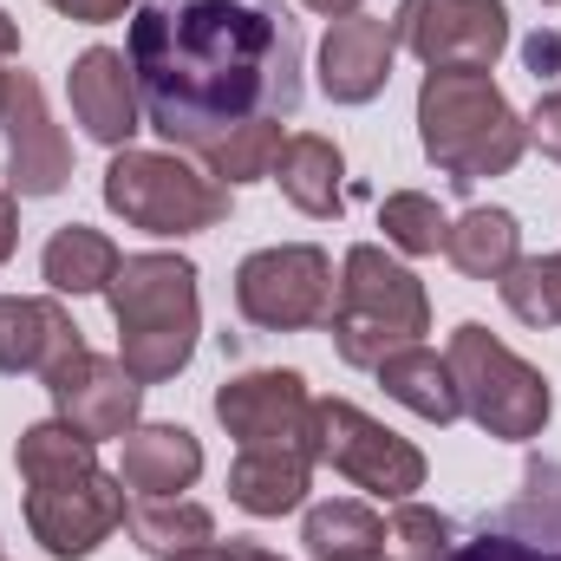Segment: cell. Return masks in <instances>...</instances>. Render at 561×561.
Wrapping results in <instances>:
<instances>
[{"label": "cell", "instance_id": "cell-1", "mask_svg": "<svg viewBox=\"0 0 561 561\" xmlns=\"http://www.w3.org/2000/svg\"><path fill=\"white\" fill-rule=\"evenodd\" d=\"M144 125L209 150L242 125L300 112V20L280 0H138L131 46Z\"/></svg>", "mask_w": 561, "mask_h": 561}, {"label": "cell", "instance_id": "cell-2", "mask_svg": "<svg viewBox=\"0 0 561 561\" xmlns=\"http://www.w3.org/2000/svg\"><path fill=\"white\" fill-rule=\"evenodd\" d=\"M13 463L26 483V529L53 561H85L125 529V477H112L99 444L66 419L26 424Z\"/></svg>", "mask_w": 561, "mask_h": 561}, {"label": "cell", "instance_id": "cell-3", "mask_svg": "<svg viewBox=\"0 0 561 561\" xmlns=\"http://www.w3.org/2000/svg\"><path fill=\"white\" fill-rule=\"evenodd\" d=\"M419 138H424V157L457 190H470V183L510 176L523 163L529 118H516V105L503 99V85L490 72H424Z\"/></svg>", "mask_w": 561, "mask_h": 561}, {"label": "cell", "instance_id": "cell-4", "mask_svg": "<svg viewBox=\"0 0 561 561\" xmlns=\"http://www.w3.org/2000/svg\"><path fill=\"white\" fill-rule=\"evenodd\" d=\"M112 320H118V359L138 386H163L190 366L196 333H203V294L196 262L183 255H125L105 287Z\"/></svg>", "mask_w": 561, "mask_h": 561}, {"label": "cell", "instance_id": "cell-5", "mask_svg": "<svg viewBox=\"0 0 561 561\" xmlns=\"http://www.w3.org/2000/svg\"><path fill=\"white\" fill-rule=\"evenodd\" d=\"M431 327V294L424 280L392 262L379 242H359L346 249L340 262V287H333V313H327V333H333V353L346 366H379L386 353L399 346H419V333Z\"/></svg>", "mask_w": 561, "mask_h": 561}, {"label": "cell", "instance_id": "cell-6", "mask_svg": "<svg viewBox=\"0 0 561 561\" xmlns=\"http://www.w3.org/2000/svg\"><path fill=\"white\" fill-rule=\"evenodd\" d=\"M450 379H457V399H463V412L483 424L490 437H510V444H529V437H542V424L556 412V392H549V379L529 366V359H516L490 327H477V320H463L457 333H450Z\"/></svg>", "mask_w": 561, "mask_h": 561}, {"label": "cell", "instance_id": "cell-7", "mask_svg": "<svg viewBox=\"0 0 561 561\" xmlns=\"http://www.w3.org/2000/svg\"><path fill=\"white\" fill-rule=\"evenodd\" d=\"M105 209L125 216L144 236H196L229 216V183L209 170H190L170 150H118L105 170Z\"/></svg>", "mask_w": 561, "mask_h": 561}, {"label": "cell", "instance_id": "cell-8", "mask_svg": "<svg viewBox=\"0 0 561 561\" xmlns=\"http://www.w3.org/2000/svg\"><path fill=\"white\" fill-rule=\"evenodd\" d=\"M313 457L386 503H412V490H424V450L366 419L353 399H313Z\"/></svg>", "mask_w": 561, "mask_h": 561}, {"label": "cell", "instance_id": "cell-9", "mask_svg": "<svg viewBox=\"0 0 561 561\" xmlns=\"http://www.w3.org/2000/svg\"><path fill=\"white\" fill-rule=\"evenodd\" d=\"M236 313L262 333H307L333 313V262L313 242L255 249L236 268Z\"/></svg>", "mask_w": 561, "mask_h": 561}, {"label": "cell", "instance_id": "cell-10", "mask_svg": "<svg viewBox=\"0 0 561 561\" xmlns=\"http://www.w3.org/2000/svg\"><path fill=\"white\" fill-rule=\"evenodd\" d=\"M392 33L431 72H490L510 46V7L503 0H399Z\"/></svg>", "mask_w": 561, "mask_h": 561}, {"label": "cell", "instance_id": "cell-11", "mask_svg": "<svg viewBox=\"0 0 561 561\" xmlns=\"http://www.w3.org/2000/svg\"><path fill=\"white\" fill-rule=\"evenodd\" d=\"M450 561H561V463L529 457L523 490L490 510L470 536H457Z\"/></svg>", "mask_w": 561, "mask_h": 561}, {"label": "cell", "instance_id": "cell-12", "mask_svg": "<svg viewBox=\"0 0 561 561\" xmlns=\"http://www.w3.org/2000/svg\"><path fill=\"white\" fill-rule=\"evenodd\" d=\"M216 419L236 437V450H313V392L287 366L236 373L216 392Z\"/></svg>", "mask_w": 561, "mask_h": 561}, {"label": "cell", "instance_id": "cell-13", "mask_svg": "<svg viewBox=\"0 0 561 561\" xmlns=\"http://www.w3.org/2000/svg\"><path fill=\"white\" fill-rule=\"evenodd\" d=\"M53 419H66L72 431H85L92 444H112V437H131L138 431V405L144 386L125 373V359H105V353H72L53 379Z\"/></svg>", "mask_w": 561, "mask_h": 561}, {"label": "cell", "instance_id": "cell-14", "mask_svg": "<svg viewBox=\"0 0 561 561\" xmlns=\"http://www.w3.org/2000/svg\"><path fill=\"white\" fill-rule=\"evenodd\" d=\"M7 183L13 196H59L72 183V144L53 125L46 112V92L33 72H13L7 79Z\"/></svg>", "mask_w": 561, "mask_h": 561}, {"label": "cell", "instance_id": "cell-15", "mask_svg": "<svg viewBox=\"0 0 561 561\" xmlns=\"http://www.w3.org/2000/svg\"><path fill=\"white\" fill-rule=\"evenodd\" d=\"M66 99H72V118L85 125V138L105 144V150H125L144 131V99H138V72L125 53L112 46H85L66 72Z\"/></svg>", "mask_w": 561, "mask_h": 561}, {"label": "cell", "instance_id": "cell-16", "mask_svg": "<svg viewBox=\"0 0 561 561\" xmlns=\"http://www.w3.org/2000/svg\"><path fill=\"white\" fill-rule=\"evenodd\" d=\"M72 353H85V333L53 294H0V373L7 379L46 386Z\"/></svg>", "mask_w": 561, "mask_h": 561}, {"label": "cell", "instance_id": "cell-17", "mask_svg": "<svg viewBox=\"0 0 561 561\" xmlns=\"http://www.w3.org/2000/svg\"><path fill=\"white\" fill-rule=\"evenodd\" d=\"M392 59H399V33L392 20L379 13H346L327 26L320 39V92L333 105H373L392 79Z\"/></svg>", "mask_w": 561, "mask_h": 561}, {"label": "cell", "instance_id": "cell-18", "mask_svg": "<svg viewBox=\"0 0 561 561\" xmlns=\"http://www.w3.org/2000/svg\"><path fill=\"white\" fill-rule=\"evenodd\" d=\"M313 450H236L229 463V503L249 516H287L313 490Z\"/></svg>", "mask_w": 561, "mask_h": 561}, {"label": "cell", "instance_id": "cell-19", "mask_svg": "<svg viewBox=\"0 0 561 561\" xmlns=\"http://www.w3.org/2000/svg\"><path fill=\"white\" fill-rule=\"evenodd\" d=\"M275 183L300 216H320L327 222V216L346 209V157H340V144L320 138V131H300V138L280 144Z\"/></svg>", "mask_w": 561, "mask_h": 561}, {"label": "cell", "instance_id": "cell-20", "mask_svg": "<svg viewBox=\"0 0 561 561\" xmlns=\"http://www.w3.org/2000/svg\"><path fill=\"white\" fill-rule=\"evenodd\" d=\"M118 477L138 496H176V490H190L203 477V444L183 424H138L125 437V470Z\"/></svg>", "mask_w": 561, "mask_h": 561}, {"label": "cell", "instance_id": "cell-21", "mask_svg": "<svg viewBox=\"0 0 561 561\" xmlns=\"http://www.w3.org/2000/svg\"><path fill=\"white\" fill-rule=\"evenodd\" d=\"M373 373H379L386 399H399V405L419 412L424 424H457L463 419V399H457L450 359H437L431 346H399V353H386Z\"/></svg>", "mask_w": 561, "mask_h": 561}, {"label": "cell", "instance_id": "cell-22", "mask_svg": "<svg viewBox=\"0 0 561 561\" xmlns=\"http://www.w3.org/2000/svg\"><path fill=\"white\" fill-rule=\"evenodd\" d=\"M118 242L105 236V229H85V222H66V229H53V242H46V255H39V275L53 294H105L112 275H118Z\"/></svg>", "mask_w": 561, "mask_h": 561}, {"label": "cell", "instance_id": "cell-23", "mask_svg": "<svg viewBox=\"0 0 561 561\" xmlns=\"http://www.w3.org/2000/svg\"><path fill=\"white\" fill-rule=\"evenodd\" d=\"M444 255H450V268H457V275L503 280L516 262H523V229H516V216H510V209H470V216H457V222H450Z\"/></svg>", "mask_w": 561, "mask_h": 561}, {"label": "cell", "instance_id": "cell-24", "mask_svg": "<svg viewBox=\"0 0 561 561\" xmlns=\"http://www.w3.org/2000/svg\"><path fill=\"white\" fill-rule=\"evenodd\" d=\"M300 542L313 561H379L386 556V523L353 503V496H333V503H313L307 523H300Z\"/></svg>", "mask_w": 561, "mask_h": 561}, {"label": "cell", "instance_id": "cell-25", "mask_svg": "<svg viewBox=\"0 0 561 561\" xmlns=\"http://www.w3.org/2000/svg\"><path fill=\"white\" fill-rule=\"evenodd\" d=\"M125 536L144 556L170 561L183 549H196V542H216V516L203 503H183V496H144L138 510H125Z\"/></svg>", "mask_w": 561, "mask_h": 561}, {"label": "cell", "instance_id": "cell-26", "mask_svg": "<svg viewBox=\"0 0 561 561\" xmlns=\"http://www.w3.org/2000/svg\"><path fill=\"white\" fill-rule=\"evenodd\" d=\"M280 118H262V125H242V131H229L222 144H209L203 150V170L216 176V183H262V176H275V157H280Z\"/></svg>", "mask_w": 561, "mask_h": 561}, {"label": "cell", "instance_id": "cell-27", "mask_svg": "<svg viewBox=\"0 0 561 561\" xmlns=\"http://www.w3.org/2000/svg\"><path fill=\"white\" fill-rule=\"evenodd\" d=\"M379 229H386V242H392L399 255H437L444 236H450L444 209H437L424 190H392V196L379 203Z\"/></svg>", "mask_w": 561, "mask_h": 561}, {"label": "cell", "instance_id": "cell-28", "mask_svg": "<svg viewBox=\"0 0 561 561\" xmlns=\"http://www.w3.org/2000/svg\"><path fill=\"white\" fill-rule=\"evenodd\" d=\"M496 287H503V300H510V313L523 327H561V255L516 262Z\"/></svg>", "mask_w": 561, "mask_h": 561}, {"label": "cell", "instance_id": "cell-29", "mask_svg": "<svg viewBox=\"0 0 561 561\" xmlns=\"http://www.w3.org/2000/svg\"><path fill=\"white\" fill-rule=\"evenodd\" d=\"M450 549H457V523L424 503H399V516L386 523V561H450Z\"/></svg>", "mask_w": 561, "mask_h": 561}, {"label": "cell", "instance_id": "cell-30", "mask_svg": "<svg viewBox=\"0 0 561 561\" xmlns=\"http://www.w3.org/2000/svg\"><path fill=\"white\" fill-rule=\"evenodd\" d=\"M529 144H536L542 157H556V163H561V85L536 99V112H529Z\"/></svg>", "mask_w": 561, "mask_h": 561}, {"label": "cell", "instance_id": "cell-31", "mask_svg": "<svg viewBox=\"0 0 561 561\" xmlns=\"http://www.w3.org/2000/svg\"><path fill=\"white\" fill-rule=\"evenodd\" d=\"M170 561H287V556L262 549V542H196V549H183Z\"/></svg>", "mask_w": 561, "mask_h": 561}, {"label": "cell", "instance_id": "cell-32", "mask_svg": "<svg viewBox=\"0 0 561 561\" xmlns=\"http://www.w3.org/2000/svg\"><path fill=\"white\" fill-rule=\"evenodd\" d=\"M46 7H59L66 20H85V26H105V20H125L138 0H46Z\"/></svg>", "mask_w": 561, "mask_h": 561}, {"label": "cell", "instance_id": "cell-33", "mask_svg": "<svg viewBox=\"0 0 561 561\" xmlns=\"http://www.w3.org/2000/svg\"><path fill=\"white\" fill-rule=\"evenodd\" d=\"M20 249V196L13 190H0V262Z\"/></svg>", "mask_w": 561, "mask_h": 561}, {"label": "cell", "instance_id": "cell-34", "mask_svg": "<svg viewBox=\"0 0 561 561\" xmlns=\"http://www.w3.org/2000/svg\"><path fill=\"white\" fill-rule=\"evenodd\" d=\"M556 59H561V39L556 33H536V39H529V72L542 79V72H556Z\"/></svg>", "mask_w": 561, "mask_h": 561}, {"label": "cell", "instance_id": "cell-35", "mask_svg": "<svg viewBox=\"0 0 561 561\" xmlns=\"http://www.w3.org/2000/svg\"><path fill=\"white\" fill-rule=\"evenodd\" d=\"M307 13H327V20H346V13H359V0H300Z\"/></svg>", "mask_w": 561, "mask_h": 561}, {"label": "cell", "instance_id": "cell-36", "mask_svg": "<svg viewBox=\"0 0 561 561\" xmlns=\"http://www.w3.org/2000/svg\"><path fill=\"white\" fill-rule=\"evenodd\" d=\"M13 53H20V26L0 13V59H13Z\"/></svg>", "mask_w": 561, "mask_h": 561}, {"label": "cell", "instance_id": "cell-37", "mask_svg": "<svg viewBox=\"0 0 561 561\" xmlns=\"http://www.w3.org/2000/svg\"><path fill=\"white\" fill-rule=\"evenodd\" d=\"M7 79H13V72H0V118H7Z\"/></svg>", "mask_w": 561, "mask_h": 561}]
</instances>
